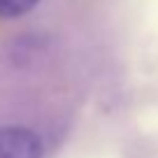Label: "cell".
<instances>
[{
  "instance_id": "cell-1",
  "label": "cell",
  "mask_w": 158,
  "mask_h": 158,
  "mask_svg": "<svg viewBox=\"0 0 158 158\" xmlns=\"http://www.w3.org/2000/svg\"><path fill=\"white\" fill-rule=\"evenodd\" d=\"M44 144L26 126H0V158H42Z\"/></svg>"
},
{
  "instance_id": "cell-2",
  "label": "cell",
  "mask_w": 158,
  "mask_h": 158,
  "mask_svg": "<svg viewBox=\"0 0 158 158\" xmlns=\"http://www.w3.org/2000/svg\"><path fill=\"white\" fill-rule=\"evenodd\" d=\"M40 5V0H0V19H16Z\"/></svg>"
}]
</instances>
